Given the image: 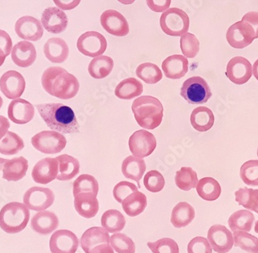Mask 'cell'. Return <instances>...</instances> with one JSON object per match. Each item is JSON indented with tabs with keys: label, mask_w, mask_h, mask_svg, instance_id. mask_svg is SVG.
Returning <instances> with one entry per match:
<instances>
[{
	"label": "cell",
	"mask_w": 258,
	"mask_h": 253,
	"mask_svg": "<svg viewBox=\"0 0 258 253\" xmlns=\"http://www.w3.org/2000/svg\"><path fill=\"white\" fill-rule=\"evenodd\" d=\"M40 116L46 126L63 134L79 132L80 125L73 110L62 103H45L37 106Z\"/></svg>",
	"instance_id": "cell-1"
},
{
	"label": "cell",
	"mask_w": 258,
	"mask_h": 253,
	"mask_svg": "<svg viewBox=\"0 0 258 253\" xmlns=\"http://www.w3.org/2000/svg\"><path fill=\"white\" fill-rule=\"evenodd\" d=\"M41 84L46 92L60 99L75 98L80 89L76 77L60 67H50L45 70Z\"/></svg>",
	"instance_id": "cell-2"
},
{
	"label": "cell",
	"mask_w": 258,
	"mask_h": 253,
	"mask_svg": "<svg viewBox=\"0 0 258 253\" xmlns=\"http://www.w3.org/2000/svg\"><path fill=\"white\" fill-rule=\"evenodd\" d=\"M136 122L144 129H156L162 123L163 106L158 98L152 96H141L136 98L132 106Z\"/></svg>",
	"instance_id": "cell-3"
},
{
	"label": "cell",
	"mask_w": 258,
	"mask_h": 253,
	"mask_svg": "<svg viewBox=\"0 0 258 253\" xmlns=\"http://www.w3.org/2000/svg\"><path fill=\"white\" fill-rule=\"evenodd\" d=\"M30 220V211L24 204L11 202L0 211V228L8 234H17L25 229Z\"/></svg>",
	"instance_id": "cell-4"
},
{
	"label": "cell",
	"mask_w": 258,
	"mask_h": 253,
	"mask_svg": "<svg viewBox=\"0 0 258 253\" xmlns=\"http://www.w3.org/2000/svg\"><path fill=\"white\" fill-rule=\"evenodd\" d=\"M159 22L162 31L172 37H181L189 30V17L179 8L168 9L161 16Z\"/></svg>",
	"instance_id": "cell-5"
},
{
	"label": "cell",
	"mask_w": 258,
	"mask_h": 253,
	"mask_svg": "<svg viewBox=\"0 0 258 253\" xmlns=\"http://www.w3.org/2000/svg\"><path fill=\"white\" fill-rule=\"evenodd\" d=\"M180 94L189 104L201 105L207 103L211 98L212 92L204 78L194 76L184 81Z\"/></svg>",
	"instance_id": "cell-6"
},
{
	"label": "cell",
	"mask_w": 258,
	"mask_h": 253,
	"mask_svg": "<svg viewBox=\"0 0 258 253\" xmlns=\"http://www.w3.org/2000/svg\"><path fill=\"white\" fill-rule=\"evenodd\" d=\"M31 143L39 152L55 154L64 149L67 139L63 135L56 131H43L32 137Z\"/></svg>",
	"instance_id": "cell-7"
},
{
	"label": "cell",
	"mask_w": 258,
	"mask_h": 253,
	"mask_svg": "<svg viewBox=\"0 0 258 253\" xmlns=\"http://www.w3.org/2000/svg\"><path fill=\"white\" fill-rule=\"evenodd\" d=\"M128 146L134 157L143 159L154 152L157 142L154 135L144 129H141L130 136Z\"/></svg>",
	"instance_id": "cell-8"
},
{
	"label": "cell",
	"mask_w": 258,
	"mask_h": 253,
	"mask_svg": "<svg viewBox=\"0 0 258 253\" xmlns=\"http://www.w3.org/2000/svg\"><path fill=\"white\" fill-rule=\"evenodd\" d=\"M78 50L85 56L96 58L101 56L107 49V40L101 33L88 31L78 38L77 43Z\"/></svg>",
	"instance_id": "cell-9"
},
{
	"label": "cell",
	"mask_w": 258,
	"mask_h": 253,
	"mask_svg": "<svg viewBox=\"0 0 258 253\" xmlns=\"http://www.w3.org/2000/svg\"><path fill=\"white\" fill-rule=\"evenodd\" d=\"M54 199V194L50 189L33 187L24 194L23 204L30 210L42 212L50 208Z\"/></svg>",
	"instance_id": "cell-10"
},
{
	"label": "cell",
	"mask_w": 258,
	"mask_h": 253,
	"mask_svg": "<svg viewBox=\"0 0 258 253\" xmlns=\"http://www.w3.org/2000/svg\"><path fill=\"white\" fill-rule=\"evenodd\" d=\"M227 40L232 47L243 49L251 44L255 40L254 31L250 24L241 20L234 23L228 29Z\"/></svg>",
	"instance_id": "cell-11"
},
{
	"label": "cell",
	"mask_w": 258,
	"mask_h": 253,
	"mask_svg": "<svg viewBox=\"0 0 258 253\" xmlns=\"http://www.w3.org/2000/svg\"><path fill=\"white\" fill-rule=\"evenodd\" d=\"M25 88V79L18 71H7L0 78V90L9 99L20 98Z\"/></svg>",
	"instance_id": "cell-12"
},
{
	"label": "cell",
	"mask_w": 258,
	"mask_h": 253,
	"mask_svg": "<svg viewBox=\"0 0 258 253\" xmlns=\"http://www.w3.org/2000/svg\"><path fill=\"white\" fill-rule=\"evenodd\" d=\"M209 242L217 253H227L234 244L233 234L225 226L214 225L210 227L207 233Z\"/></svg>",
	"instance_id": "cell-13"
},
{
	"label": "cell",
	"mask_w": 258,
	"mask_h": 253,
	"mask_svg": "<svg viewBox=\"0 0 258 253\" xmlns=\"http://www.w3.org/2000/svg\"><path fill=\"white\" fill-rule=\"evenodd\" d=\"M226 75L234 84L239 85L246 84L253 75V67L246 58L235 57L228 62Z\"/></svg>",
	"instance_id": "cell-14"
},
{
	"label": "cell",
	"mask_w": 258,
	"mask_h": 253,
	"mask_svg": "<svg viewBox=\"0 0 258 253\" xmlns=\"http://www.w3.org/2000/svg\"><path fill=\"white\" fill-rule=\"evenodd\" d=\"M101 24L108 33L115 37H125L129 33V25L125 17L114 10L104 11L101 16Z\"/></svg>",
	"instance_id": "cell-15"
},
{
	"label": "cell",
	"mask_w": 258,
	"mask_h": 253,
	"mask_svg": "<svg viewBox=\"0 0 258 253\" xmlns=\"http://www.w3.org/2000/svg\"><path fill=\"white\" fill-rule=\"evenodd\" d=\"M49 245L52 253H75L79 246V239L72 231L62 229L52 235Z\"/></svg>",
	"instance_id": "cell-16"
},
{
	"label": "cell",
	"mask_w": 258,
	"mask_h": 253,
	"mask_svg": "<svg viewBox=\"0 0 258 253\" xmlns=\"http://www.w3.org/2000/svg\"><path fill=\"white\" fill-rule=\"evenodd\" d=\"M15 30L23 40L37 41L43 37V28L40 22L34 17L25 16L17 20Z\"/></svg>",
	"instance_id": "cell-17"
},
{
	"label": "cell",
	"mask_w": 258,
	"mask_h": 253,
	"mask_svg": "<svg viewBox=\"0 0 258 253\" xmlns=\"http://www.w3.org/2000/svg\"><path fill=\"white\" fill-rule=\"evenodd\" d=\"M58 172L59 164L56 158H44L33 167L32 177L37 184H47L56 179Z\"/></svg>",
	"instance_id": "cell-18"
},
{
	"label": "cell",
	"mask_w": 258,
	"mask_h": 253,
	"mask_svg": "<svg viewBox=\"0 0 258 253\" xmlns=\"http://www.w3.org/2000/svg\"><path fill=\"white\" fill-rule=\"evenodd\" d=\"M41 22L47 31L57 34L66 30L68 19L63 10L57 7H49L43 12Z\"/></svg>",
	"instance_id": "cell-19"
},
{
	"label": "cell",
	"mask_w": 258,
	"mask_h": 253,
	"mask_svg": "<svg viewBox=\"0 0 258 253\" xmlns=\"http://www.w3.org/2000/svg\"><path fill=\"white\" fill-rule=\"evenodd\" d=\"M34 114V107L27 100L17 98L9 105V119L16 124L24 125L30 123Z\"/></svg>",
	"instance_id": "cell-20"
},
{
	"label": "cell",
	"mask_w": 258,
	"mask_h": 253,
	"mask_svg": "<svg viewBox=\"0 0 258 253\" xmlns=\"http://www.w3.org/2000/svg\"><path fill=\"white\" fill-rule=\"evenodd\" d=\"M11 58L16 65L20 68H28L33 65L37 59V50L30 42H19L13 47Z\"/></svg>",
	"instance_id": "cell-21"
},
{
	"label": "cell",
	"mask_w": 258,
	"mask_h": 253,
	"mask_svg": "<svg viewBox=\"0 0 258 253\" xmlns=\"http://www.w3.org/2000/svg\"><path fill=\"white\" fill-rule=\"evenodd\" d=\"M162 71L169 79L183 78L189 69V62L185 56L174 55L168 57L162 65Z\"/></svg>",
	"instance_id": "cell-22"
},
{
	"label": "cell",
	"mask_w": 258,
	"mask_h": 253,
	"mask_svg": "<svg viewBox=\"0 0 258 253\" xmlns=\"http://www.w3.org/2000/svg\"><path fill=\"white\" fill-rule=\"evenodd\" d=\"M75 208L81 217L92 219L99 211V202L95 194L82 192L75 196Z\"/></svg>",
	"instance_id": "cell-23"
},
{
	"label": "cell",
	"mask_w": 258,
	"mask_h": 253,
	"mask_svg": "<svg viewBox=\"0 0 258 253\" xmlns=\"http://www.w3.org/2000/svg\"><path fill=\"white\" fill-rule=\"evenodd\" d=\"M58 226L57 216L49 211H42L33 215L31 219L32 229L40 235H49L56 230Z\"/></svg>",
	"instance_id": "cell-24"
},
{
	"label": "cell",
	"mask_w": 258,
	"mask_h": 253,
	"mask_svg": "<svg viewBox=\"0 0 258 253\" xmlns=\"http://www.w3.org/2000/svg\"><path fill=\"white\" fill-rule=\"evenodd\" d=\"M45 56L52 63H63L68 59L69 47L63 39L53 37L49 39L43 47Z\"/></svg>",
	"instance_id": "cell-25"
},
{
	"label": "cell",
	"mask_w": 258,
	"mask_h": 253,
	"mask_svg": "<svg viewBox=\"0 0 258 253\" xmlns=\"http://www.w3.org/2000/svg\"><path fill=\"white\" fill-rule=\"evenodd\" d=\"M101 244H110V235L103 227H92L84 232L81 238V248L85 253Z\"/></svg>",
	"instance_id": "cell-26"
},
{
	"label": "cell",
	"mask_w": 258,
	"mask_h": 253,
	"mask_svg": "<svg viewBox=\"0 0 258 253\" xmlns=\"http://www.w3.org/2000/svg\"><path fill=\"white\" fill-rule=\"evenodd\" d=\"M28 161L23 157L7 160L3 169V178L7 181H18L25 177Z\"/></svg>",
	"instance_id": "cell-27"
},
{
	"label": "cell",
	"mask_w": 258,
	"mask_h": 253,
	"mask_svg": "<svg viewBox=\"0 0 258 253\" xmlns=\"http://www.w3.org/2000/svg\"><path fill=\"white\" fill-rule=\"evenodd\" d=\"M195 218V210L186 202H179L172 209L171 223L175 228H181L189 225Z\"/></svg>",
	"instance_id": "cell-28"
},
{
	"label": "cell",
	"mask_w": 258,
	"mask_h": 253,
	"mask_svg": "<svg viewBox=\"0 0 258 253\" xmlns=\"http://www.w3.org/2000/svg\"><path fill=\"white\" fill-rule=\"evenodd\" d=\"M56 159L59 164V172L56 177L58 180H71L79 174L80 163L76 158L68 154H63L59 156Z\"/></svg>",
	"instance_id": "cell-29"
},
{
	"label": "cell",
	"mask_w": 258,
	"mask_h": 253,
	"mask_svg": "<svg viewBox=\"0 0 258 253\" xmlns=\"http://www.w3.org/2000/svg\"><path fill=\"white\" fill-rule=\"evenodd\" d=\"M215 121L214 113L205 106L197 108L190 116L192 127L199 132H207L213 127Z\"/></svg>",
	"instance_id": "cell-30"
},
{
	"label": "cell",
	"mask_w": 258,
	"mask_h": 253,
	"mask_svg": "<svg viewBox=\"0 0 258 253\" xmlns=\"http://www.w3.org/2000/svg\"><path fill=\"white\" fill-rule=\"evenodd\" d=\"M146 170L144 160L139 159L134 156H129L121 164V172L127 179L135 180L139 184Z\"/></svg>",
	"instance_id": "cell-31"
},
{
	"label": "cell",
	"mask_w": 258,
	"mask_h": 253,
	"mask_svg": "<svg viewBox=\"0 0 258 253\" xmlns=\"http://www.w3.org/2000/svg\"><path fill=\"white\" fill-rule=\"evenodd\" d=\"M143 92V85L135 78L121 81L114 90V94L120 99L130 100L140 96Z\"/></svg>",
	"instance_id": "cell-32"
},
{
	"label": "cell",
	"mask_w": 258,
	"mask_h": 253,
	"mask_svg": "<svg viewBox=\"0 0 258 253\" xmlns=\"http://www.w3.org/2000/svg\"><path fill=\"white\" fill-rule=\"evenodd\" d=\"M114 68V61L108 56H98L90 62L88 72L93 78L103 79L111 74Z\"/></svg>",
	"instance_id": "cell-33"
},
{
	"label": "cell",
	"mask_w": 258,
	"mask_h": 253,
	"mask_svg": "<svg viewBox=\"0 0 258 253\" xmlns=\"http://www.w3.org/2000/svg\"><path fill=\"white\" fill-rule=\"evenodd\" d=\"M197 191L201 198L208 201L216 200L221 194V187L218 181L213 177H204L199 180Z\"/></svg>",
	"instance_id": "cell-34"
},
{
	"label": "cell",
	"mask_w": 258,
	"mask_h": 253,
	"mask_svg": "<svg viewBox=\"0 0 258 253\" xmlns=\"http://www.w3.org/2000/svg\"><path fill=\"white\" fill-rule=\"evenodd\" d=\"M121 205L123 210L129 217H136L143 213L147 207V197L138 190L127 196Z\"/></svg>",
	"instance_id": "cell-35"
},
{
	"label": "cell",
	"mask_w": 258,
	"mask_h": 253,
	"mask_svg": "<svg viewBox=\"0 0 258 253\" xmlns=\"http://www.w3.org/2000/svg\"><path fill=\"white\" fill-rule=\"evenodd\" d=\"M254 221V215L250 211L240 210L232 214L228 223L233 232L238 231L249 232L252 229Z\"/></svg>",
	"instance_id": "cell-36"
},
{
	"label": "cell",
	"mask_w": 258,
	"mask_h": 253,
	"mask_svg": "<svg viewBox=\"0 0 258 253\" xmlns=\"http://www.w3.org/2000/svg\"><path fill=\"white\" fill-rule=\"evenodd\" d=\"M126 220L124 215L115 209L104 212L101 217V225L110 233H118L124 229Z\"/></svg>",
	"instance_id": "cell-37"
},
{
	"label": "cell",
	"mask_w": 258,
	"mask_h": 253,
	"mask_svg": "<svg viewBox=\"0 0 258 253\" xmlns=\"http://www.w3.org/2000/svg\"><path fill=\"white\" fill-rule=\"evenodd\" d=\"M24 142L20 136L14 132H7L0 140V154L3 155H15L24 148Z\"/></svg>",
	"instance_id": "cell-38"
},
{
	"label": "cell",
	"mask_w": 258,
	"mask_h": 253,
	"mask_svg": "<svg viewBox=\"0 0 258 253\" xmlns=\"http://www.w3.org/2000/svg\"><path fill=\"white\" fill-rule=\"evenodd\" d=\"M198 181L197 174L191 167H182L175 174V184L180 190L189 191L197 187Z\"/></svg>",
	"instance_id": "cell-39"
},
{
	"label": "cell",
	"mask_w": 258,
	"mask_h": 253,
	"mask_svg": "<svg viewBox=\"0 0 258 253\" xmlns=\"http://www.w3.org/2000/svg\"><path fill=\"white\" fill-rule=\"evenodd\" d=\"M235 197L236 201L240 206L258 214V190L240 188L235 192Z\"/></svg>",
	"instance_id": "cell-40"
},
{
	"label": "cell",
	"mask_w": 258,
	"mask_h": 253,
	"mask_svg": "<svg viewBox=\"0 0 258 253\" xmlns=\"http://www.w3.org/2000/svg\"><path fill=\"white\" fill-rule=\"evenodd\" d=\"M136 75L147 84H156L162 79L160 68L152 63H144L139 65L136 69Z\"/></svg>",
	"instance_id": "cell-41"
},
{
	"label": "cell",
	"mask_w": 258,
	"mask_h": 253,
	"mask_svg": "<svg viewBox=\"0 0 258 253\" xmlns=\"http://www.w3.org/2000/svg\"><path fill=\"white\" fill-rule=\"evenodd\" d=\"M98 190H99V184L98 180L89 174H82L74 182V196L82 192H90L98 196Z\"/></svg>",
	"instance_id": "cell-42"
},
{
	"label": "cell",
	"mask_w": 258,
	"mask_h": 253,
	"mask_svg": "<svg viewBox=\"0 0 258 253\" xmlns=\"http://www.w3.org/2000/svg\"><path fill=\"white\" fill-rule=\"evenodd\" d=\"M234 245L249 253H258V238L248 232L238 231L233 232Z\"/></svg>",
	"instance_id": "cell-43"
},
{
	"label": "cell",
	"mask_w": 258,
	"mask_h": 253,
	"mask_svg": "<svg viewBox=\"0 0 258 253\" xmlns=\"http://www.w3.org/2000/svg\"><path fill=\"white\" fill-rule=\"evenodd\" d=\"M110 245L118 253H135L136 245L125 234L114 233L110 237Z\"/></svg>",
	"instance_id": "cell-44"
},
{
	"label": "cell",
	"mask_w": 258,
	"mask_h": 253,
	"mask_svg": "<svg viewBox=\"0 0 258 253\" xmlns=\"http://www.w3.org/2000/svg\"><path fill=\"white\" fill-rule=\"evenodd\" d=\"M240 175L247 185L258 186V160L244 163L240 167Z\"/></svg>",
	"instance_id": "cell-45"
},
{
	"label": "cell",
	"mask_w": 258,
	"mask_h": 253,
	"mask_svg": "<svg viewBox=\"0 0 258 253\" xmlns=\"http://www.w3.org/2000/svg\"><path fill=\"white\" fill-rule=\"evenodd\" d=\"M180 48L185 58H194L200 52V42L195 35L186 33L181 36Z\"/></svg>",
	"instance_id": "cell-46"
},
{
	"label": "cell",
	"mask_w": 258,
	"mask_h": 253,
	"mask_svg": "<svg viewBox=\"0 0 258 253\" xmlns=\"http://www.w3.org/2000/svg\"><path fill=\"white\" fill-rule=\"evenodd\" d=\"M147 245L152 253H179V245L170 238H163L156 242H149Z\"/></svg>",
	"instance_id": "cell-47"
},
{
	"label": "cell",
	"mask_w": 258,
	"mask_h": 253,
	"mask_svg": "<svg viewBox=\"0 0 258 253\" xmlns=\"http://www.w3.org/2000/svg\"><path fill=\"white\" fill-rule=\"evenodd\" d=\"M165 179L160 172L157 171H150L144 177V185L149 191L158 193L165 187Z\"/></svg>",
	"instance_id": "cell-48"
},
{
	"label": "cell",
	"mask_w": 258,
	"mask_h": 253,
	"mask_svg": "<svg viewBox=\"0 0 258 253\" xmlns=\"http://www.w3.org/2000/svg\"><path fill=\"white\" fill-rule=\"evenodd\" d=\"M138 191V187L136 184L127 181H121L114 186L113 189V195L118 203H122L123 200L133 194L134 192Z\"/></svg>",
	"instance_id": "cell-49"
},
{
	"label": "cell",
	"mask_w": 258,
	"mask_h": 253,
	"mask_svg": "<svg viewBox=\"0 0 258 253\" xmlns=\"http://www.w3.org/2000/svg\"><path fill=\"white\" fill-rule=\"evenodd\" d=\"M188 253H212V247L208 239L198 236L192 238L187 247Z\"/></svg>",
	"instance_id": "cell-50"
},
{
	"label": "cell",
	"mask_w": 258,
	"mask_h": 253,
	"mask_svg": "<svg viewBox=\"0 0 258 253\" xmlns=\"http://www.w3.org/2000/svg\"><path fill=\"white\" fill-rule=\"evenodd\" d=\"M172 0H146L148 7L155 13H162L169 9Z\"/></svg>",
	"instance_id": "cell-51"
},
{
	"label": "cell",
	"mask_w": 258,
	"mask_h": 253,
	"mask_svg": "<svg viewBox=\"0 0 258 253\" xmlns=\"http://www.w3.org/2000/svg\"><path fill=\"white\" fill-rule=\"evenodd\" d=\"M12 47H13V42L10 35L4 30H0V49L7 57L11 54L13 50Z\"/></svg>",
	"instance_id": "cell-52"
},
{
	"label": "cell",
	"mask_w": 258,
	"mask_h": 253,
	"mask_svg": "<svg viewBox=\"0 0 258 253\" xmlns=\"http://www.w3.org/2000/svg\"><path fill=\"white\" fill-rule=\"evenodd\" d=\"M243 21L246 22L251 26L255 33V39L258 38V13L257 12H249L245 14L242 18Z\"/></svg>",
	"instance_id": "cell-53"
},
{
	"label": "cell",
	"mask_w": 258,
	"mask_h": 253,
	"mask_svg": "<svg viewBox=\"0 0 258 253\" xmlns=\"http://www.w3.org/2000/svg\"><path fill=\"white\" fill-rule=\"evenodd\" d=\"M53 2L61 10H72L79 5L81 0H53Z\"/></svg>",
	"instance_id": "cell-54"
},
{
	"label": "cell",
	"mask_w": 258,
	"mask_h": 253,
	"mask_svg": "<svg viewBox=\"0 0 258 253\" xmlns=\"http://www.w3.org/2000/svg\"><path fill=\"white\" fill-rule=\"evenodd\" d=\"M89 253H114L110 244H101L90 250Z\"/></svg>",
	"instance_id": "cell-55"
},
{
	"label": "cell",
	"mask_w": 258,
	"mask_h": 253,
	"mask_svg": "<svg viewBox=\"0 0 258 253\" xmlns=\"http://www.w3.org/2000/svg\"><path fill=\"white\" fill-rule=\"evenodd\" d=\"M10 127V123L8 119L4 116H0V140L6 136Z\"/></svg>",
	"instance_id": "cell-56"
},
{
	"label": "cell",
	"mask_w": 258,
	"mask_h": 253,
	"mask_svg": "<svg viewBox=\"0 0 258 253\" xmlns=\"http://www.w3.org/2000/svg\"><path fill=\"white\" fill-rule=\"evenodd\" d=\"M253 75L258 81V59L256 60L253 65Z\"/></svg>",
	"instance_id": "cell-57"
},
{
	"label": "cell",
	"mask_w": 258,
	"mask_h": 253,
	"mask_svg": "<svg viewBox=\"0 0 258 253\" xmlns=\"http://www.w3.org/2000/svg\"><path fill=\"white\" fill-rule=\"evenodd\" d=\"M6 58H7V55H5V53H4L1 49H0V67L4 65Z\"/></svg>",
	"instance_id": "cell-58"
},
{
	"label": "cell",
	"mask_w": 258,
	"mask_h": 253,
	"mask_svg": "<svg viewBox=\"0 0 258 253\" xmlns=\"http://www.w3.org/2000/svg\"><path fill=\"white\" fill-rule=\"evenodd\" d=\"M118 1L124 5H130V4H133L136 0H118Z\"/></svg>",
	"instance_id": "cell-59"
},
{
	"label": "cell",
	"mask_w": 258,
	"mask_h": 253,
	"mask_svg": "<svg viewBox=\"0 0 258 253\" xmlns=\"http://www.w3.org/2000/svg\"><path fill=\"white\" fill-rule=\"evenodd\" d=\"M7 159H4V158H0V171H3L4 169V164L7 162Z\"/></svg>",
	"instance_id": "cell-60"
},
{
	"label": "cell",
	"mask_w": 258,
	"mask_h": 253,
	"mask_svg": "<svg viewBox=\"0 0 258 253\" xmlns=\"http://www.w3.org/2000/svg\"><path fill=\"white\" fill-rule=\"evenodd\" d=\"M254 230L256 233H258V221H256V223H255Z\"/></svg>",
	"instance_id": "cell-61"
},
{
	"label": "cell",
	"mask_w": 258,
	"mask_h": 253,
	"mask_svg": "<svg viewBox=\"0 0 258 253\" xmlns=\"http://www.w3.org/2000/svg\"><path fill=\"white\" fill-rule=\"evenodd\" d=\"M3 104H4V100H3L2 97L0 96V109L2 108Z\"/></svg>",
	"instance_id": "cell-62"
},
{
	"label": "cell",
	"mask_w": 258,
	"mask_h": 253,
	"mask_svg": "<svg viewBox=\"0 0 258 253\" xmlns=\"http://www.w3.org/2000/svg\"><path fill=\"white\" fill-rule=\"evenodd\" d=\"M257 157H258V149H257Z\"/></svg>",
	"instance_id": "cell-63"
}]
</instances>
